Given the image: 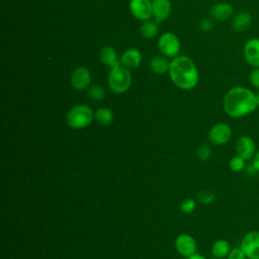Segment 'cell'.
<instances>
[{"label": "cell", "mask_w": 259, "mask_h": 259, "mask_svg": "<svg viewBox=\"0 0 259 259\" xmlns=\"http://www.w3.org/2000/svg\"><path fill=\"white\" fill-rule=\"evenodd\" d=\"M258 107L256 94L244 86H235L228 90L223 99L225 112L233 118H241L253 113Z\"/></svg>", "instance_id": "obj_1"}, {"label": "cell", "mask_w": 259, "mask_h": 259, "mask_svg": "<svg viewBox=\"0 0 259 259\" xmlns=\"http://www.w3.org/2000/svg\"><path fill=\"white\" fill-rule=\"evenodd\" d=\"M169 77L171 81L180 89L191 90L199 80L198 70L194 62L186 56H178L170 63Z\"/></svg>", "instance_id": "obj_2"}, {"label": "cell", "mask_w": 259, "mask_h": 259, "mask_svg": "<svg viewBox=\"0 0 259 259\" xmlns=\"http://www.w3.org/2000/svg\"><path fill=\"white\" fill-rule=\"evenodd\" d=\"M94 118L92 109L86 104L73 106L66 115V122L73 130H82L91 124Z\"/></svg>", "instance_id": "obj_3"}, {"label": "cell", "mask_w": 259, "mask_h": 259, "mask_svg": "<svg viewBox=\"0 0 259 259\" xmlns=\"http://www.w3.org/2000/svg\"><path fill=\"white\" fill-rule=\"evenodd\" d=\"M107 81L109 89L112 92L116 94H121L130 89L132 85V75L128 69L119 65L110 69Z\"/></svg>", "instance_id": "obj_4"}, {"label": "cell", "mask_w": 259, "mask_h": 259, "mask_svg": "<svg viewBox=\"0 0 259 259\" xmlns=\"http://www.w3.org/2000/svg\"><path fill=\"white\" fill-rule=\"evenodd\" d=\"M158 49L160 53L167 58H176L180 52V41L173 32L163 33L158 40Z\"/></svg>", "instance_id": "obj_5"}, {"label": "cell", "mask_w": 259, "mask_h": 259, "mask_svg": "<svg viewBox=\"0 0 259 259\" xmlns=\"http://www.w3.org/2000/svg\"><path fill=\"white\" fill-rule=\"evenodd\" d=\"M207 137L211 144L215 146H223L231 140L232 128L226 122H218L209 128Z\"/></svg>", "instance_id": "obj_6"}, {"label": "cell", "mask_w": 259, "mask_h": 259, "mask_svg": "<svg viewBox=\"0 0 259 259\" xmlns=\"http://www.w3.org/2000/svg\"><path fill=\"white\" fill-rule=\"evenodd\" d=\"M240 247L247 259H259V231H250L244 235Z\"/></svg>", "instance_id": "obj_7"}, {"label": "cell", "mask_w": 259, "mask_h": 259, "mask_svg": "<svg viewBox=\"0 0 259 259\" xmlns=\"http://www.w3.org/2000/svg\"><path fill=\"white\" fill-rule=\"evenodd\" d=\"M70 82L72 87L76 90L82 91L87 89L91 83V73L89 69L84 66L75 68L71 74Z\"/></svg>", "instance_id": "obj_8"}, {"label": "cell", "mask_w": 259, "mask_h": 259, "mask_svg": "<svg viewBox=\"0 0 259 259\" xmlns=\"http://www.w3.org/2000/svg\"><path fill=\"white\" fill-rule=\"evenodd\" d=\"M175 249L183 257L187 258L196 253V242L188 234H180L175 239Z\"/></svg>", "instance_id": "obj_9"}, {"label": "cell", "mask_w": 259, "mask_h": 259, "mask_svg": "<svg viewBox=\"0 0 259 259\" xmlns=\"http://www.w3.org/2000/svg\"><path fill=\"white\" fill-rule=\"evenodd\" d=\"M128 6L133 16L139 20L146 21L152 16L151 0H131Z\"/></svg>", "instance_id": "obj_10"}, {"label": "cell", "mask_w": 259, "mask_h": 259, "mask_svg": "<svg viewBox=\"0 0 259 259\" xmlns=\"http://www.w3.org/2000/svg\"><path fill=\"white\" fill-rule=\"evenodd\" d=\"M235 148H236L237 155L244 158L246 161L252 160L255 153L257 152L256 144L254 140L248 136L240 137L236 142Z\"/></svg>", "instance_id": "obj_11"}, {"label": "cell", "mask_w": 259, "mask_h": 259, "mask_svg": "<svg viewBox=\"0 0 259 259\" xmlns=\"http://www.w3.org/2000/svg\"><path fill=\"white\" fill-rule=\"evenodd\" d=\"M243 55L251 67L259 68V37H252L245 42Z\"/></svg>", "instance_id": "obj_12"}, {"label": "cell", "mask_w": 259, "mask_h": 259, "mask_svg": "<svg viewBox=\"0 0 259 259\" xmlns=\"http://www.w3.org/2000/svg\"><path fill=\"white\" fill-rule=\"evenodd\" d=\"M170 0H153L152 1V16L157 22L167 19L171 13Z\"/></svg>", "instance_id": "obj_13"}, {"label": "cell", "mask_w": 259, "mask_h": 259, "mask_svg": "<svg viewBox=\"0 0 259 259\" xmlns=\"http://www.w3.org/2000/svg\"><path fill=\"white\" fill-rule=\"evenodd\" d=\"M98 56L100 62L110 69L120 65V59L117 57V52L111 46H103L100 49Z\"/></svg>", "instance_id": "obj_14"}, {"label": "cell", "mask_w": 259, "mask_h": 259, "mask_svg": "<svg viewBox=\"0 0 259 259\" xmlns=\"http://www.w3.org/2000/svg\"><path fill=\"white\" fill-rule=\"evenodd\" d=\"M141 62H142V55L137 49H134V48L126 50L120 57V65L128 70L138 68Z\"/></svg>", "instance_id": "obj_15"}, {"label": "cell", "mask_w": 259, "mask_h": 259, "mask_svg": "<svg viewBox=\"0 0 259 259\" xmlns=\"http://www.w3.org/2000/svg\"><path fill=\"white\" fill-rule=\"evenodd\" d=\"M234 14V8L230 3L219 2L210 8V15L219 21H225Z\"/></svg>", "instance_id": "obj_16"}, {"label": "cell", "mask_w": 259, "mask_h": 259, "mask_svg": "<svg viewBox=\"0 0 259 259\" xmlns=\"http://www.w3.org/2000/svg\"><path fill=\"white\" fill-rule=\"evenodd\" d=\"M252 23V15L247 11H240L232 20V27L237 32H243Z\"/></svg>", "instance_id": "obj_17"}, {"label": "cell", "mask_w": 259, "mask_h": 259, "mask_svg": "<svg viewBox=\"0 0 259 259\" xmlns=\"http://www.w3.org/2000/svg\"><path fill=\"white\" fill-rule=\"evenodd\" d=\"M170 63L165 56H155L150 60L149 68L153 73L162 75L169 72Z\"/></svg>", "instance_id": "obj_18"}, {"label": "cell", "mask_w": 259, "mask_h": 259, "mask_svg": "<svg viewBox=\"0 0 259 259\" xmlns=\"http://www.w3.org/2000/svg\"><path fill=\"white\" fill-rule=\"evenodd\" d=\"M231 251V246L228 241L224 239H219L217 240L210 249L211 255L213 256L214 259H224L227 258L229 253Z\"/></svg>", "instance_id": "obj_19"}, {"label": "cell", "mask_w": 259, "mask_h": 259, "mask_svg": "<svg viewBox=\"0 0 259 259\" xmlns=\"http://www.w3.org/2000/svg\"><path fill=\"white\" fill-rule=\"evenodd\" d=\"M95 120L103 126H107L112 123L113 121V113L109 108L106 107H100L98 108L94 113Z\"/></svg>", "instance_id": "obj_20"}, {"label": "cell", "mask_w": 259, "mask_h": 259, "mask_svg": "<svg viewBox=\"0 0 259 259\" xmlns=\"http://www.w3.org/2000/svg\"><path fill=\"white\" fill-rule=\"evenodd\" d=\"M141 35L144 38H153L155 37L159 32V25L157 21H151L146 20L142 23L140 27Z\"/></svg>", "instance_id": "obj_21"}, {"label": "cell", "mask_w": 259, "mask_h": 259, "mask_svg": "<svg viewBox=\"0 0 259 259\" xmlns=\"http://www.w3.org/2000/svg\"><path fill=\"white\" fill-rule=\"evenodd\" d=\"M229 167L233 172H241L246 167V160L239 155H236L231 158L229 162Z\"/></svg>", "instance_id": "obj_22"}, {"label": "cell", "mask_w": 259, "mask_h": 259, "mask_svg": "<svg viewBox=\"0 0 259 259\" xmlns=\"http://www.w3.org/2000/svg\"><path fill=\"white\" fill-rule=\"evenodd\" d=\"M87 95L92 99V100H102L105 97V90L102 86L100 85H94L91 86L88 91H87Z\"/></svg>", "instance_id": "obj_23"}, {"label": "cell", "mask_w": 259, "mask_h": 259, "mask_svg": "<svg viewBox=\"0 0 259 259\" xmlns=\"http://www.w3.org/2000/svg\"><path fill=\"white\" fill-rule=\"evenodd\" d=\"M211 154H212V153H211L210 148H209L208 146H206V145L200 146V147L197 149V151H196V157H197L198 160H200V161H207V160L210 158Z\"/></svg>", "instance_id": "obj_24"}, {"label": "cell", "mask_w": 259, "mask_h": 259, "mask_svg": "<svg viewBox=\"0 0 259 259\" xmlns=\"http://www.w3.org/2000/svg\"><path fill=\"white\" fill-rule=\"evenodd\" d=\"M197 198L202 204H209L214 200V194L209 190H201L197 194Z\"/></svg>", "instance_id": "obj_25"}, {"label": "cell", "mask_w": 259, "mask_h": 259, "mask_svg": "<svg viewBox=\"0 0 259 259\" xmlns=\"http://www.w3.org/2000/svg\"><path fill=\"white\" fill-rule=\"evenodd\" d=\"M195 201L192 198H185L180 203V210L183 213H191L195 209Z\"/></svg>", "instance_id": "obj_26"}, {"label": "cell", "mask_w": 259, "mask_h": 259, "mask_svg": "<svg viewBox=\"0 0 259 259\" xmlns=\"http://www.w3.org/2000/svg\"><path fill=\"white\" fill-rule=\"evenodd\" d=\"M227 258L228 259H247V256L241 247H236L231 249Z\"/></svg>", "instance_id": "obj_27"}, {"label": "cell", "mask_w": 259, "mask_h": 259, "mask_svg": "<svg viewBox=\"0 0 259 259\" xmlns=\"http://www.w3.org/2000/svg\"><path fill=\"white\" fill-rule=\"evenodd\" d=\"M249 80L250 83L252 85V87L259 89V68H254L249 76Z\"/></svg>", "instance_id": "obj_28"}, {"label": "cell", "mask_w": 259, "mask_h": 259, "mask_svg": "<svg viewBox=\"0 0 259 259\" xmlns=\"http://www.w3.org/2000/svg\"><path fill=\"white\" fill-rule=\"evenodd\" d=\"M199 27H200V29H201L202 31L206 32V31H208V30H210V29L212 28V22H211L209 19H203V20L201 21Z\"/></svg>", "instance_id": "obj_29"}, {"label": "cell", "mask_w": 259, "mask_h": 259, "mask_svg": "<svg viewBox=\"0 0 259 259\" xmlns=\"http://www.w3.org/2000/svg\"><path fill=\"white\" fill-rule=\"evenodd\" d=\"M252 168L255 170V172L259 173V150L255 153L253 159H252Z\"/></svg>", "instance_id": "obj_30"}, {"label": "cell", "mask_w": 259, "mask_h": 259, "mask_svg": "<svg viewBox=\"0 0 259 259\" xmlns=\"http://www.w3.org/2000/svg\"><path fill=\"white\" fill-rule=\"evenodd\" d=\"M186 259H207V258H206V257H204V256H203V255H201V254L194 253L193 255H191V256L187 257Z\"/></svg>", "instance_id": "obj_31"}, {"label": "cell", "mask_w": 259, "mask_h": 259, "mask_svg": "<svg viewBox=\"0 0 259 259\" xmlns=\"http://www.w3.org/2000/svg\"><path fill=\"white\" fill-rule=\"evenodd\" d=\"M256 98H257V103H258V107H259V91L256 93Z\"/></svg>", "instance_id": "obj_32"}]
</instances>
